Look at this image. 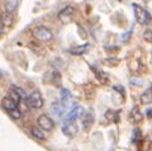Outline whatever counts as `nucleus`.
I'll list each match as a JSON object with an SVG mask.
<instances>
[{"instance_id": "10", "label": "nucleus", "mask_w": 152, "mask_h": 151, "mask_svg": "<svg viewBox=\"0 0 152 151\" xmlns=\"http://www.w3.org/2000/svg\"><path fill=\"white\" fill-rule=\"evenodd\" d=\"M3 107L7 109V112H9V111L14 109V108H17L18 104L13 100L10 97H5V98H3Z\"/></svg>"}, {"instance_id": "6", "label": "nucleus", "mask_w": 152, "mask_h": 151, "mask_svg": "<svg viewBox=\"0 0 152 151\" xmlns=\"http://www.w3.org/2000/svg\"><path fill=\"white\" fill-rule=\"evenodd\" d=\"M50 111H51L52 116H53L55 118H61L62 114H64V112H65V106L61 102H53L51 104Z\"/></svg>"}, {"instance_id": "22", "label": "nucleus", "mask_w": 152, "mask_h": 151, "mask_svg": "<svg viewBox=\"0 0 152 151\" xmlns=\"http://www.w3.org/2000/svg\"><path fill=\"white\" fill-rule=\"evenodd\" d=\"M143 40L152 43V29H146L143 32Z\"/></svg>"}, {"instance_id": "7", "label": "nucleus", "mask_w": 152, "mask_h": 151, "mask_svg": "<svg viewBox=\"0 0 152 151\" xmlns=\"http://www.w3.org/2000/svg\"><path fill=\"white\" fill-rule=\"evenodd\" d=\"M74 12L75 10H74L72 7H66V8H64L62 10L58 13V19L61 22H64V23L71 21V18L74 17Z\"/></svg>"}, {"instance_id": "19", "label": "nucleus", "mask_w": 152, "mask_h": 151, "mask_svg": "<svg viewBox=\"0 0 152 151\" xmlns=\"http://www.w3.org/2000/svg\"><path fill=\"white\" fill-rule=\"evenodd\" d=\"M105 117H107V119L112 121V122H115V123H118V122H119V117H118V113L113 112V111H108V112L105 113Z\"/></svg>"}, {"instance_id": "11", "label": "nucleus", "mask_w": 152, "mask_h": 151, "mask_svg": "<svg viewBox=\"0 0 152 151\" xmlns=\"http://www.w3.org/2000/svg\"><path fill=\"white\" fill-rule=\"evenodd\" d=\"M131 118L132 121L134 122V123H140V122H142V119H143V116H142V113L140 112L138 107H134L131 112Z\"/></svg>"}, {"instance_id": "18", "label": "nucleus", "mask_w": 152, "mask_h": 151, "mask_svg": "<svg viewBox=\"0 0 152 151\" xmlns=\"http://www.w3.org/2000/svg\"><path fill=\"white\" fill-rule=\"evenodd\" d=\"M8 114H9V117H10L12 119H19V118L22 117V112H20V109H19V108L17 107V108H14V109L9 111Z\"/></svg>"}, {"instance_id": "8", "label": "nucleus", "mask_w": 152, "mask_h": 151, "mask_svg": "<svg viewBox=\"0 0 152 151\" xmlns=\"http://www.w3.org/2000/svg\"><path fill=\"white\" fill-rule=\"evenodd\" d=\"M81 112H83L81 107L77 106V104H74L72 108H71V111L66 114V121H75L80 114H81Z\"/></svg>"}, {"instance_id": "5", "label": "nucleus", "mask_w": 152, "mask_h": 151, "mask_svg": "<svg viewBox=\"0 0 152 151\" xmlns=\"http://www.w3.org/2000/svg\"><path fill=\"white\" fill-rule=\"evenodd\" d=\"M62 132L67 137H74L77 135V126L72 121H66V123H64L62 126Z\"/></svg>"}, {"instance_id": "17", "label": "nucleus", "mask_w": 152, "mask_h": 151, "mask_svg": "<svg viewBox=\"0 0 152 151\" xmlns=\"http://www.w3.org/2000/svg\"><path fill=\"white\" fill-rule=\"evenodd\" d=\"M91 69L94 70V74H95V76H96L99 80H100L102 83H105L107 80H108V76H107V75H105V74H104V73L100 69H98V67H94V66H93Z\"/></svg>"}, {"instance_id": "24", "label": "nucleus", "mask_w": 152, "mask_h": 151, "mask_svg": "<svg viewBox=\"0 0 152 151\" xmlns=\"http://www.w3.org/2000/svg\"><path fill=\"white\" fill-rule=\"evenodd\" d=\"M1 33H3V22L0 21V36H1Z\"/></svg>"}, {"instance_id": "20", "label": "nucleus", "mask_w": 152, "mask_h": 151, "mask_svg": "<svg viewBox=\"0 0 152 151\" xmlns=\"http://www.w3.org/2000/svg\"><path fill=\"white\" fill-rule=\"evenodd\" d=\"M9 97H10V98L13 99V100L17 103V104H19V103H20V102L23 100L22 97L19 95V94L15 92V89H14V88H10V93H9Z\"/></svg>"}, {"instance_id": "23", "label": "nucleus", "mask_w": 152, "mask_h": 151, "mask_svg": "<svg viewBox=\"0 0 152 151\" xmlns=\"http://www.w3.org/2000/svg\"><path fill=\"white\" fill-rule=\"evenodd\" d=\"M146 116L148 117V118H152V108H148V109L146 111Z\"/></svg>"}, {"instance_id": "16", "label": "nucleus", "mask_w": 152, "mask_h": 151, "mask_svg": "<svg viewBox=\"0 0 152 151\" xmlns=\"http://www.w3.org/2000/svg\"><path fill=\"white\" fill-rule=\"evenodd\" d=\"M70 99H71V93L67 89H62V90H61V103H62L64 106H66L70 102Z\"/></svg>"}, {"instance_id": "21", "label": "nucleus", "mask_w": 152, "mask_h": 151, "mask_svg": "<svg viewBox=\"0 0 152 151\" xmlns=\"http://www.w3.org/2000/svg\"><path fill=\"white\" fill-rule=\"evenodd\" d=\"M151 93H152V88L148 89V90H146L143 94H142V97H141L142 103H148L151 100Z\"/></svg>"}, {"instance_id": "15", "label": "nucleus", "mask_w": 152, "mask_h": 151, "mask_svg": "<svg viewBox=\"0 0 152 151\" xmlns=\"http://www.w3.org/2000/svg\"><path fill=\"white\" fill-rule=\"evenodd\" d=\"M131 141H132L133 144H140L141 141H142V132H141L140 128H134V130H133Z\"/></svg>"}, {"instance_id": "3", "label": "nucleus", "mask_w": 152, "mask_h": 151, "mask_svg": "<svg viewBox=\"0 0 152 151\" xmlns=\"http://www.w3.org/2000/svg\"><path fill=\"white\" fill-rule=\"evenodd\" d=\"M33 36H34L36 38L38 41H41V42H48V41H51L52 38H53L52 32L47 27H45V26L36 27L34 29H33Z\"/></svg>"}, {"instance_id": "9", "label": "nucleus", "mask_w": 152, "mask_h": 151, "mask_svg": "<svg viewBox=\"0 0 152 151\" xmlns=\"http://www.w3.org/2000/svg\"><path fill=\"white\" fill-rule=\"evenodd\" d=\"M90 45L89 43H85V45H81V46H76V47H72V48H70V54L72 55H84L88 52Z\"/></svg>"}, {"instance_id": "12", "label": "nucleus", "mask_w": 152, "mask_h": 151, "mask_svg": "<svg viewBox=\"0 0 152 151\" xmlns=\"http://www.w3.org/2000/svg\"><path fill=\"white\" fill-rule=\"evenodd\" d=\"M31 133H32L33 137H36L38 140H45L46 139V135H45V132H43V130H42L41 127L39 128H38V127H32Z\"/></svg>"}, {"instance_id": "1", "label": "nucleus", "mask_w": 152, "mask_h": 151, "mask_svg": "<svg viewBox=\"0 0 152 151\" xmlns=\"http://www.w3.org/2000/svg\"><path fill=\"white\" fill-rule=\"evenodd\" d=\"M133 9H134L133 12H134L136 21L138 22L140 24H142V26L150 24L151 21H152V17L145 8H142L141 5H137V4H133Z\"/></svg>"}, {"instance_id": "4", "label": "nucleus", "mask_w": 152, "mask_h": 151, "mask_svg": "<svg viewBox=\"0 0 152 151\" xmlns=\"http://www.w3.org/2000/svg\"><path fill=\"white\" fill-rule=\"evenodd\" d=\"M38 126L41 127L43 131L46 132H48V131H52L53 130V127H55V122L53 119L51 118V117H48L47 114H41L39 117H38Z\"/></svg>"}, {"instance_id": "13", "label": "nucleus", "mask_w": 152, "mask_h": 151, "mask_svg": "<svg viewBox=\"0 0 152 151\" xmlns=\"http://www.w3.org/2000/svg\"><path fill=\"white\" fill-rule=\"evenodd\" d=\"M93 122H94V116H93V113H86V116L84 117V119H83V127H84V130H89L90 127H91L93 125Z\"/></svg>"}, {"instance_id": "14", "label": "nucleus", "mask_w": 152, "mask_h": 151, "mask_svg": "<svg viewBox=\"0 0 152 151\" xmlns=\"http://www.w3.org/2000/svg\"><path fill=\"white\" fill-rule=\"evenodd\" d=\"M19 0H7L5 3V12L7 13H13L15 12V9L18 7Z\"/></svg>"}, {"instance_id": "2", "label": "nucleus", "mask_w": 152, "mask_h": 151, "mask_svg": "<svg viewBox=\"0 0 152 151\" xmlns=\"http://www.w3.org/2000/svg\"><path fill=\"white\" fill-rule=\"evenodd\" d=\"M27 106L32 108V109H39V108L43 107V98H42V94L39 90H34L32 92L27 98Z\"/></svg>"}]
</instances>
